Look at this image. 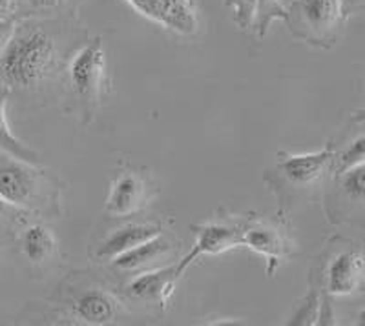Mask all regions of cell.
<instances>
[{
	"label": "cell",
	"instance_id": "1",
	"mask_svg": "<svg viewBox=\"0 0 365 326\" xmlns=\"http://www.w3.org/2000/svg\"><path fill=\"white\" fill-rule=\"evenodd\" d=\"M58 66V33L42 21L15 22L0 50V84L8 91L42 86Z\"/></svg>",
	"mask_w": 365,
	"mask_h": 326
},
{
	"label": "cell",
	"instance_id": "2",
	"mask_svg": "<svg viewBox=\"0 0 365 326\" xmlns=\"http://www.w3.org/2000/svg\"><path fill=\"white\" fill-rule=\"evenodd\" d=\"M0 149V197L26 214H58L61 182L48 172Z\"/></svg>",
	"mask_w": 365,
	"mask_h": 326
},
{
	"label": "cell",
	"instance_id": "3",
	"mask_svg": "<svg viewBox=\"0 0 365 326\" xmlns=\"http://www.w3.org/2000/svg\"><path fill=\"white\" fill-rule=\"evenodd\" d=\"M347 11L344 0H296L287 6V28L292 37L329 48L336 42Z\"/></svg>",
	"mask_w": 365,
	"mask_h": 326
},
{
	"label": "cell",
	"instance_id": "4",
	"mask_svg": "<svg viewBox=\"0 0 365 326\" xmlns=\"http://www.w3.org/2000/svg\"><path fill=\"white\" fill-rule=\"evenodd\" d=\"M68 79L71 91L83 104L84 115L96 113L99 100L106 90V55L101 37L93 38L75 51L68 64Z\"/></svg>",
	"mask_w": 365,
	"mask_h": 326
},
{
	"label": "cell",
	"instance_id": "5",
	"mask_svg": "<svg viewBox=\"0 0 365 326\" xmlns=\"http://www.w3.org/2000/svg\"><path fill=\"white\" fill-rule=\"evenodd\" d=\"M327 214L334 223L365 226V162L334 175Z\"/></svg>",
	"mask_w": 365,
	"mask_h": 326
},
{
	"label": "cell",
	"instance_id": "6",
	"mask_svg": "<svg viewBox=\"0 0 365 326\" xmlns=\"http://www.w3.org/2000/svg\"><path fill=\"white\" fill-rule=\"evenodd\" d=\"M241 226L243 224L228 223H207L192 226V230H195V243L190 248V252L175 265V275H185L192 263H195L200 257L217 256V253L241 246Z\"/></svg>",
	"mask_w": 365,
	"mask_h": 326
},
{
	"label": "cell",
	"instance_id": "7",
	"mask_svg": "<svg viewBox=\"0 0 365 326\" xmlns=\"http://www.w3.org/2000/svg\"><path fill=\"white\" fill-rule=\"evenodd\" d=\"M334 155L336 153L332 148H324L311 153H298V155L282 153L276 172L279 174L282 181L289 186L307 188V186L319 181L332 168Z\"/></svg>",
	"mask_w": 365,
	"mask_h": 326
},
{
	"label": "cell",
	"instance_id": "8",
	"mask_svg": "<svg viewBox=\"0 0 365 326\" xmlns=\"http://www.w3.org/2000/svg\"><path fill=\"white\" fill-rule=\"evenodd\" d=\"M150 195L152 191H150L148 181L133 169H125L113 179L110 194L104 203V210L108 215H115V217H130L145 208Z\"/></svg>",
	"mask_w": 365,
	"mask_h": 326
},
{
	"label": "cell",
	"instance_id": "9",
	"mask_svg": "<svg viewBox=\"0 0 365 326\" xmlns=\"http://www.w3.org/2000/svg\"><path fill=\"white\" fill-rule=\"evenodd\" d=\"M145 17L181 35H194L200 28L192 0H128Z\"/></svg>",
	"mask_w": 365,
	"mask_h": 326
},
{
	"label": "cell",
	"instance_id": "10",
	"mask_svg": "<svg viewBox=\"0 0 365 326\" xmlns=\"http://www.w3.org/2000/svg\"><path fill=\"white\" fill-rule=\"evenodd\" d=\"M365 279V257L358 248L341 250L329 261L325 290L329 295H351Z\"/></svg>",
	"mask_w": 365,
	"mask_h": 326
},
{
	"label": "cell",
	"instance_id": "11",
	"mask_svg": "<svg viewBox=\"0 0 365 326\" xmlns=\"http://www.w3.org/2000/svg\"><path fill=\"white\" fill-rule=\"evenodd\" d=\"M70 308L75 319L91 326L112 325L120 312L115 295L101 286H88L83 292L73 293Z\"/></svg>",
	"mask_w": 365,
	"mask_h": 326
},
{
	"label": "cell",
	"instance_id": "12",
	"mask_svg": "<svg viewBox=\"0 0 365 326\" xmlns=\"http://www.w3.org/2000/svg\"><path fill=\"white\" fill-rule=\"evenodd\" d=\"M175 266H165V268L148 270V272L137 273L125 286V295L135 301L148 303V305H159L165 308L174 293Z\"/></svg>",
	"mask_w": 365,
	"mask_h": 326
},
{
	"label": "cell",
	"instance_id": "13",
	"mask_svg": "<svg viewBox=\"0 0 365 326\" xmlns=\"http://www.w3.org/2000/svg\"><path fill=\"white\" fill-rule=\"evenodd\" d=\"M241 246L249 248L252 252L267 257L269 261V275L276 272L279 261L287 257L289 246L282 231L272 228L263 221H250L241 226Z\"/></svg>",
	"mask_w": 365,
	"mask_h": 326
},
{
	"label": "cell",
	"instance_id": "14",
	"mask_svg": "<svg viewBox=\"0 0 365 326\" xmlns=\"http://www.w3.org/2000/svg\"><path fill=\"white\" fill-rule=\"evenodd\" d=\"M163 231L161 224L155 223H130L117 228L97 248V259H115L120 253L146 243Z\"/></svg>",
	"mask_w": 365,
	"mask_h": 326
},
{
	"label": "cell",
	"instance_id": "15",
	"mask_svg": "<svg viewBox=\"0 0 365 326\" xmlns=\"http://www.w3.org/2000/svg\"><path fill=\"white\" fill-rule=\"evenodd\" d=\"M172 252V241L165 233L152 237L146 243L132 248L128 252L120 253L115 259H112L113 266L120 272H137V270L148 268L155 261H163Z\"/></svg>",
	"mask_w": 365,
	"mask_h": 326
},
{
	"label": "cell",
	"instance_id": "16",
	"mask_svg": "<svg viewBox=\"0 0 365 326\" xmlns=\"http://www.w3.org/2000/svg\"><path fill=\"white\" fill-rule=\"evenodd\" d=\"M22 253L34 266L46 265L57 253V239L53 231L42 223L29 224L21 233Z\"/></svg>",
	"mask_w": 365,
	"mask_h": 326
},
{
	"label": "cell",
	"instance_id": "17",
	"mask_svg": "<svg viewBox=\"0 0 365 326\" xmlns=\"http://www.w3.org/2000/svg\"><path fill=\"white\" fill-rule=\"evenodd\" d=\"M8 93L2 84H0V149L13 157L22 159L26 162H31V164H42L41 155H38L35 149H31L29 146H26L21 139H17V135L11 132L8 122V115H6V104H8Z\"/></svg>",
	"mask_w": 365,
	"mask_h": 326
},
{
	"label": "cell",
	"instance_id": "18",
	"mask_svg": "<svg viewBox=\"0 0 365 326\" xmlns=\"http://www.w3.org/2000/svg\"><path fill=\"white\" fill-rule=\"evenodd\" d=\"M272 21H287V8L282 0H256V13L250 29L257 38H263Z\"/></svg>",
	"mask_w": 365,
	"mask_h": 326
},
{
	"label": "cell",
	"instance_id": "19",
	"mask_svg": "<svg viewBox=\"0 0 365 326\" xmlns=\"http://www.w3.org/2000/svg\"><path fill=\"white\" fill-rule=\"evenodd\" d=\"M365 162V133L358 135L356 139L351 141V144L340 153V155H334V162H332V172L334 175L341 174L345 169L353 168V166L364 164Z\"/></svg>",
	"mask_w": 365,
	"mask_h": 326
},
{
	"label": "cell",
	"instance_id": "20",
	"mask_svg": "<svg viewBox=\"0 0 365 326\" xmlns=\"http://www.w3.org/2000/svg\"><path fill=\"white\" fill-rule=\"evenodd\" d=\"M223 2L227 8L234 11V24L240 29H243V31L250 29L254 21V13H256V0H223Z\"/></svg>",
	"mask_w": 365,
	"mask_h": 326
},
{
	"label": "cell",
	"instance_id": "21",
	"mask_svg": "<svg viewBox=\"0 0 365 326\" xmlns=\"http://www.w3.org/2000/svg\"><path fill=\"white\" fill-rule=\"evenodd\" d=\"M319 308H322V305H319L318 293L311 292L307 298L303 299V303L289 322L291 325H316L319 317Z\"/></svg>",
	"mask_w": 365,
	"mask_h": 326
},
{
	"label": "cell",
	"instance_id": "22",
	"mask_svg": "<svg viewBox=\"0 0 365 326\" xmlns=\"http://www.w3.org/2000/svg\"><path fill=\"white\" fill-rule=\"evenodd\" d=\"M26 211L0 197V236H9L22 223Z\"/></svg>",
	"mask_w": 365,
	"mask_h": 326
},
{
	"label": "cell",
	"instance_id": "23",
	"mask_svg": "<svg viewBox=\"0 0 365 326\" xmlns=\"http://www.w3.org/2000/svg\"><path fill=\"white\" fill-rule=\"evenodd\" d=\"M70 0H22L26 9L34 13H53L61 11L68 6Z\"/></svg>",
	"mask_w": 365,
	"mask_h": 326
},
{
	"label": "cell",
	"instance_id": "24",
	"mask_svg": "<svg viewBox=\"0 0 365 326\" xmlns=\"http://www.w3.org/2000/svg\"><path fill=\"white\" fill-rule=\"evenodd\" d=\"M13 29H15V21H13V19L0 21V50L4 48V44L8 42V38L11 37Z\"/></svg>",
	"mask_w": 365,
	"mask_h": 326
},
{
	"label": "cell",
	"instance_id": "25",
	"mask_svg": "<svg viewBox=\"0 0 365 326\" xmlns=\"http://www.w3.org/2000/svg\"><path fill=\"white\" fill-rule=\"evenodd\" d=\"M19 0H0V21L11 19L15 9H17Z\"/></svg>",
	"mask_w": 365,
	"mask_h": 326
},
{
	"label": "cell",
	"instance_id": "26",
	"mask_svg": "<svg viewBox=\"0 0 365 326\" xmlns=\"http://www.w3.org/2000/svg\"><path fill=\"white\" fill-rule=\"evenodd\" d=\"M364 0H344V4H345V11H351L353 8H356L358 4H361Z\"/></svg>",
	"mask_w": 365,
	"mask_h": 326
},
{
	"label": "cell",
	"instance_id": "27",
	"mask_svg": "<svg viewBox=\"0 0 365 326\" xmlns=\"http://www.w3.org/2000/svg\"><path fill=\"white\" fill-rule=\"evenodd\" d=\"M354 120H356V122H361V120H365V107H361L360 112L354 115Z\"/></svg>",
	"mask_w": 365,
	"mask_h": 326
},
{
	"label": "cell",
	"instance_id": "28",
	"mask_svg": "<svg viewBox=\"0 0 365 326\" xmlns=\"http://www.w3.org/2000/svg\"><path fill=\"white\" fill-rule=\"evenodd\" d=\"M358 322H360L361 326H365V308L361 310V314H360V321H358Z\"/></svg>",
	"mask_w": 365,
	"mask_h": 326
},
{
	"label": "cell",
	"instance_id": "29",
	"mask_svg": "<svg viewBox=\"0 0 365 326\" xmlns=\"http://www.w3.org/2000/svg\"><path fill=\"white\" fill-rule=\"evenodd\" d=\"M282 2H283V6H285V8H287V6L292 4V2H296V0H282Z\"/></svg>",
	"mask_w": 365,
	"mask_h": 326
}]
</instances>
